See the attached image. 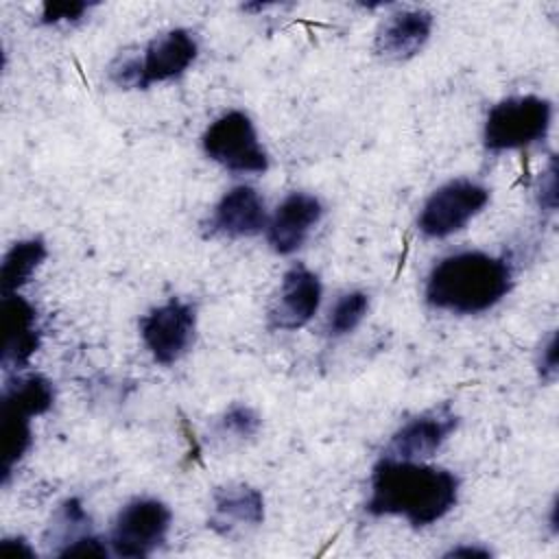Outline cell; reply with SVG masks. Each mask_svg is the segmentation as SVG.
Segmentation results:
<instances>
[{
  "mask_svg": "<svg viewBox=\"0 0 559 559\" xmlns=\"http://www.w3.org/2000/svg\"><path fill=\"white\" fill-rule=\"evenodd\" d=\"M459 493L461 480L454 472L382 454L369 476L365 511L373 518H402L413 528H426L456 507Z\"/></svg>",
  "mask_w": 559,
  "mask_h": 559,
  "instance_id": "1",
  "label": "cell"
},
{
  "mask_svg": "<svg viewBox=\"0 0 559 559\" xmlns=\"http://www.w3.org/2000/svg\"><path fill=\"white\" fill-rule=\"evenodd\" d=\"M513 288V266L487 251H456L428 273L424 299L435 310L480 314L500 304Z\"/></svg>",
  "mask_w": 559,
  "mask_h": 559,
  "instance_id": "2",
  "label": "cell"
},
{
  "mask_svg": "<svg viewBox=\"0 0 559 559\" xmlns=\"http://www.w3.org/2000/svg\"><path fill=\"white\" fill-rule=\"evenodd\" d=\"M199 41L188 28H173L151 39L142 55L118 59L111 68V81L124 90H146L181 76L197 59Z\"/></svg>",
  "mask_w": 559,
  "mask_h": 559,
  "instance_id": "3",
  "label": "cell"
},
{
  "mask_svg": "<svg viewBox=\"0 0 559 559\" xmlns=\"http://www.w3.org/2000/svg\"><path fill=\"white\" fill-rule=\"evenodd\" d=\"M552 124V103L526 94L496 103L483 124V146L489 153L528 148L548 138Z\"/></svg>",
  "mask_w": 559,
  "mask_h": 559,
  "instance_id": "4",
  "label": "cell"
},
{
  "mask_svg": "<svg viewBox=\"0 0 559 559\" xmlns=\"http://www.w3.org/2000/svg\"><path fill=\"white\" fill-rule=\"evenodd\" d=\"M201 148L207 159L236 175H262L269 170V153L264 151L255 124L240 109L218 116L201 135Z\"/></svg>",
  "mask_w": 559,
  "mask_h": 559,
  "instance_id": "5",
  "label": "cell"
},
{
  "mask_svg": "<svg viewBox=\"0 0 559 559\" xmlns=\"http://www.w3.org/2000/svg\"><path fill=\"white\" fill-rule=\"evenodd\" d=\"M170 526L173 511L166 502L151 496L133 498L114 518L107 544L116 557L144 559L166 544Z\"/></svg>",
  "mask_w": 559,
  "mask_h": 559,
  "instance_id": "6",
  "label": "cell"
},
{
  "mask_svg": "<svg viewBox=\"0 0 559 559\" xmlns=\"http://www.w3.org/2000/svg\"><path fill=\"white\" fill-rule=\"evenodd\" d=\"M489 203V188L474 179H452L439 186L421 205L417 229L426 238H448L478 216Z\"/></svg>",
  "mask_w": 559,
  "mask_h": 559,
  "instance_id": "7",
  "label": "cell"
},
{
  "mask_svg": "<svg viewBox=\"0 0 559 559\" xmlns=\"http://www.w3.org/2000/svg\"><path fill=\"white\" fill-rule=\"evenodd\" d=\"M197 334V308L183 299H168L140 319V336L159 365H175L188 354Z\"/></svg>",
  "mask_w": 559,
  "mask_h": 559,
  "instance_id": "8",
  "label": "cell"
},
{
  "mask_svg": "<svg viewBox=\"0 0 559 559\" xmlns=\"http://www.w3.org/2000/svg\"><path fill=\"white\" fill-rule=\"evenodd\" d=\"M459 417L450 408V404H441L428 413H421L406 424H402L389 439L384 448V456L393 459H411V461H426L435 456L441 445L450 439L456 430Z\"/></svg>",
  "mask_w": 559,
  "mask_h": 559,
  "instance_id": "9",
  "label": "cell"
},
{
  "mask_svg": "<svg viewBox=\"0 0 559 559\" xmlns=\"http://www.w3.org/2000/svg\"><path fill=\"white\" fill-rule=\"evenodd\" d=\"M323 286L317 273L295 264L282 275L280 293L269 310V325L273 330L293 332L312 321L321 306Z\"/></svg>",
  "mask_w": 559,
  "mask_h": 559,
  "instance_id": "10",
  "label": "cell"
},
{
  "mask_svg": "<svg viewBox=\"0 0 559 559\" xmlns=\"http://www.w3.org/2000/svg\"><path fill=\"white\" fill-rule=\"evenodd\" d=\"M2 314V369L20 373L28 367L33 354L41 345V328L35 306L20 293L4 295L0 301Z\"/></svg>",
  "mask_w": 559,
  "mask_h": 559,
  "instance_id": "11",
  "label": "cell"
},
{
  "mask_svg": "<svg viewBox=\"0 0 559 559\" xmlns=\"http://www.w3.org/2000/svg\"><path fill=\"white\" fill-rule=\"evenodd\" d=\"M325 207L319 197L308 192H290L275 207L266 225V242L280 255L299 251L310 231L321 223Z\"/></svg>",
  "mask_w": 559,
  "mask_h": 559,
  "instance_id": "12",
  "label": "cell"
},
{
  "mask_svg": "<svg viewBox=\"0 0 559 559\" xmlns=\"http://www.w3.org/2000/svg\"><path fill=\"white\" fill-rule=\"evenodd\" d=\"M264 522V496L245 483L216 487L212 493L207 528L221 537H236Z\"/></svg>",
  "mask_w": 559,
  "mask_h": 559,
  "instance_id": "13",
  "label": "cell"
},
{
  "mask_svg": "<svg viewBox=\"0 0 559 559\" xmlns=\"http://www.w3.org/2000/svg\"><path fill=\"white\" fill-rule=\"evenodd\" d=\"M269 214L264 199L251 186H234L227 190L212 210L210 234L223 238H249L266 231Z\"/></svg>",
  "mask_w": 559,
  "mask_h": 559,
  "instance_id": "14",
  "label": "cell"
},
{
  "mask_svg": "<svg viewBox=\"0 0 559 559\" xmlns=\"http://www.w3.org/2000/svg\"><path fill=\"white\" fill-rule=\"evenodd\" d=\"M435 15L426 9H400L391 13L376 35V52L389 61L413 59L430 39Z\"/></svg>",
  "mask_w": 559,
  "mask_h": 559,
  "instance_id": "15",
  "label": "cell"
},
{
  "mask_svg": "<svg viewBox=\"0 0 559 559\" xmlns=\"http://www.w3.org/2000/svg\"><path fill=\"white\" fill-rule=\"evenodd\" d=\"M48 255V247L41 238H22L13 242L0 264V295H15L26 286L41 262Z\"/></svg>",
  "mask_w": 559,
  "mask_h": 559,
  "instance_id": "16",
  "label": "cell"
},
{
  "mask_svg": "<svg viewBox=\"0 0 559 559\" xmlns=\"http://www.w3.org/2000/svg\"><path fill=\"white\" fill-rule=\"evenodd\" d=\"M55 386L48 378L39 373H15L13 380L4 384L0 406L15 408L31 417H39L52 408Z\"/></svg>",
  "mask_w": 559,
  "mask_h": 559,
  "instance_id": "17",
  "label": "cell"
},
{
  "mask_svg": "<svg viewBox=\"0 0 559 559\" xmlns=\"http://www.w3.org/2000/svg\"><path fill=\"white\" fill-rule=\"evenodd\" d=\"M33 417L26 413H20L9 406H0V448H2V463H0V476L2 485L9 483L15 465L24 459V454L31 450L33 443Z\"/></svg>",
  "mask_w": 559,
  "mask_h": 559,
  "instance_id": "18",
  "label": "cell"
},
{
  "mask_svg": "<svg viewBox=\"0 0 559 559\" xmlns=\"http://www.w3.org/2000/svg\"><path fill=\"white\" fill-rule=\"evenodd\" d=\"M367 310H369V295L367 293H362V290L343 293L330 310V317H328V323H325L328 336L341 338V336L352 334L362 323V319L367 317Z\"/></svg>",
  "mask_w": 559,
  "mask_h": 559,
  "instance_id": "19",
  "label": "cell"
},
{
  "mask_svg": "<svg viewBox=\"0 0 559 559\" xmlns=\"http://www.w3.org/2000/svg\"><path fill=\"white\" fill-rule=\"evenodd\" d=\"M90 524H92V520H90V515H87L83 502H81L79 498H66V500L59 504V509H57V513H55V518H52V522H50V535H48V539L59 544V548L55 550V555H57L63 546H68L70 542H74L76 537L90 533V531H92Z\"/></svg>",
  "mask_w": 559,
  "mask_h": 559,
  "instance_id": "20",
  "label": "cell"
},
{
  "mask_svg": "<svg viewBox=\"0 0 559 559\" xmlns=\"http://www.w3.org/2000/svg\"><path fill=\"white\" fill-rule=\"evenodd\" d=\"M262 426L260 415L247 404H234L221 417V430L236 439H251Z\"/></svg>",
  "mask_w": 559,
  "mask_h": 559,
  "instance_id": "21",
  "label": "cell"
},
{
  "mask_svg": "<svg viewBox=\"0 0 559 559\" xmlns=\"http://www.w3.org/2000/svg\"><path fill=\"white\" fill-rule=\"evenodd\" d=\"M96 7V2H76V0H66V2H46L41 7L39 22L44 26H57V24H74L90 13V9Z\"/></svg>",
  "mask_w": 559,
  "mask_h": 559,
  "instance_id": "22",
  "label": "cell"
},
{
  "mask_svg": "<svg viewBox=\"0 0 559 559\" xmlns=\"http://www.w3.org/2000/svg\"><path fill=\"white\" fill-rule=\"evenodd\" d=\"M557 177H559L557 157L550 155L548 166L542 170V177L537 183V203H539V210L546 214H555L557 210Z\"/></svg>",
  "mask_w": 559,
  "mask_h": 559,
  "instance_id": "23",
  "label": "cell"
},
{
  "mask_svg": "<svg viewBox=\"0 0 559 559\" xmlns=\"http://www.w3.org/2000/svg\"><path fill=\"white\" fill-rule=\"evenodd\" d=\"M111 552L109 544H105L103 537L94 535L92 531L76 537L74 542H70L68 546H63L57 557H107Z\"/></svg>",
  "mask_w": 559,
  "mask_h": 559,
  "instance_id": "24",
  "label": "cell"
},
{
  "mask_svg": "<svg viewBox=\"0 0 559 559\" xmlns=\"http://www.w3.org/2000/svg\"><path fill=\"white\" fill-rule=\"evenodd\" d=\"M537 371L544 382H555L557 378V332H550L537 356Z\"/></svg>",
  "mask_w": 559,
  "mask_h": 559,
  "instance_id": "25",
  "label": "cell"
},
{
  "mask_svg": "<svg viewBox=\"0 0 559 559\" xmlns=\"http://www.w3.org/2000/svg\"><path fill=\"white\" fill-rule=\"evenodd\" d=\"M0 555L4 557H20V559H35L37 552L35 548L20 535L13 537H2L0 539Z\"/></svg>",
  "mask_w": 559,
  "mask_h": 559,
  "instance_id": "26",
  "label": "cell"
},
{
  "mask_svg": "<svg viewBox=\"0 0 559 559\" xmlns=\"http://www.w3.org/2000/svg\"><path fill=\"white\" fill-rule=\"evenodd\" d=\"M443 557H491V550L480 544H459L443 552Z\"/></svg>",
  "mask_w": 559,
  "mask_h": 559,
  "instance_id": "27",
  "label": "cell"
}]
</instances>
